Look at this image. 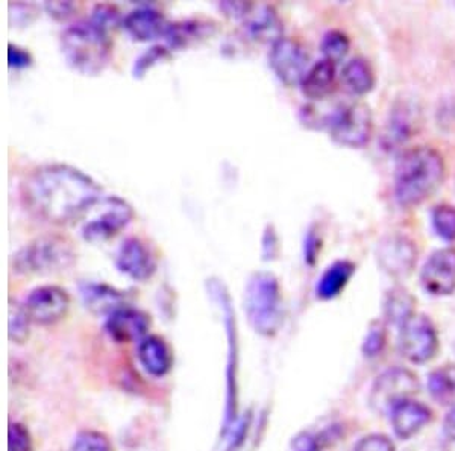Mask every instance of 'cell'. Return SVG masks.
Wrapping results in <instances>:
<instances>
[{
    "label": "cell",
    "mask_w": 455,
    "mask_h": 451,
    "mask_svg": "<svg viewBox=\"0 0 455 451\" xmlns=\"http://www.w3.org/2000/svg\"><path fill=\"white\" fill-rule=\"evenodd\" d=\"M242 25L248 36L257 42H267L274 44L276 40L283 38V23L274 6L267 4H254L249 2Z\"/></svg>",
    "instance_id": "cell-17"
},
{
    "label": "cell",
    "mask_w": 455,
    "mask_h": 451,
    "mask_svg": "<svg viewBox=\"0 0 455 451\" xmlns=\"http://www.w3.org/2000/svg\"><path fill=\"white\" fill-rule=\"evenodd\" d=\"M244 313L255 332L272 337L283 324V296L278 278L272 272L249 277L243 296Z\"/></svg>",
    "instance_id": "cell-4"
},
{
    "label": "cell",
    "mask_w": 455,
    "mask_h": 451,
    "mask_svg": "<svg viewBox=\"0 0 455 451\" xmlns=\"http://www.w3.org/2000/svg\"><path fill=\"white\" fill-rule=\"evenodd\" d=\"M326 128L332 141L347 148H363L371 141L373 117L368 105L362 102L339 105L332 109Z\"/></svg>",
    "instance_id": "cell-7"
},
{
    "label": "cell",
    "mask_w": 455,
    "mask_h": 451,
    "mask_svg": "<svg viewBox=\"0 0 455 451\" xmlns=\"http://www.w3.org/2000/svg\"><path fill=\"white\" fill-rule=\"evenodd\" d=\"M44 8L57 20H68L76 11V5L73 2H46Z\"/></svg>",
    "instance_id": "cell-41"
},
{
    "label": "cell",
    "mask_w": 455,
    "mask_h": 451,
    "mask_svg": "<svg viewBox=\"0 0 455 451\" xmlns=\"http://www.w3.org/2000/svg\"><path fill=\"white\" fill-rule=\"evenodd\" d=\"M433 227L442 239L448 242L455 240V207L452 205H437L433 210Z\"/></svg>",
    "instance_id": "cell-34"
},
{
    "label": "cell",
    "mask_w": 455,
    "mask_h": 451,
    "mask_svg": "<svg viewBox=\"0 0 455 451\" xmlns=\"http://www.w3.org/2000/svg\"><path fill=\"white\" fill-rule=\"evenodd\" d=\"M208 294L212 301L218 304L222 311L223 324L227 328L228 356L227 369V407H225V420H223V433H227L237 420V326H235V313H234L231 296L228 294L227 286L218 278H212L207 283Z\"/></svg>",
    "instance_id": "cell-6"
},
{
    "label": "cell",
    "mask_w": 455,
    "mask_h": 451,
    "mask_svg": "<svg viewBox=\"0 0 455 451\" xmlns=\"http://www.w3.org/2000/svg\"><path fill=\"white\" fill-rule=\"evenodd\" d=\"M341 79L351 93L363 96L373 89L375 72L368 60L352 58L351 61H347L341 70Z\"/></svg>",
    "instance_id": "cell-26"
},
{
    "label": "cell",
    "mask_w": 455,
    "mask_h": 451,
    "mask_svg": "<svg viewBox=\"0 0 455 451\" xmlns=\"http://www.w3.org/2000/svg\"><path fill=\"white\" fill-rule=\"evenodd\" d=\"M102 199V187L68 165H46L31 172L21 184V201L36 218L68 225L83 218Z\"/></svg>",
    "instance_id": "cell-1"
},
{
    "label": "cell",
    "mask_w": 455,
    "mask_h": 451,
    "mask_svg": "<svg viewBox=\"0 0 455 451\" xmlns=\"http://www.w3.org/2000/svg\"><path fill=\"white\" fill-rule=\"evenodd\" d=\"M76 251L68 238L44 234L21 246L11 259L17 274H57L72 268Z\"/></svg>",
    "instance_id": "cell-5"
},
{
    "label": "cell",
    "mask_w": 455,
    "mask_h": 451,
    "mask_svg": "<svg viewBox=\"0 0 455 451\" xmlns=\"http://www.w3.org/2000/svg\"><path fill=\"white\" fill-rule=\"evenodd\" d=\"M387 343V328L383 321H373L363 341L362 351L366 358H373L383 353Z\"/></svg>",
    "instance_id": "cell-31"
},
{
    "label": "cell",
    "mask_w": 455,
    "mask_h": 451,
    "mask_svg": "<svg viewBox=\"0 0 455 451\" xmlns=\"http://www.w3.org/2000/svg\"><path fill=\"white\" fill-rule=\"evenodd\" d=\"M88 20L93 21L96 27L102 28L104 31L108 32L111 28L119 25L120 12L116 6L100 4V5L94 6Z\"/></svg>",
    "instance_id": "cell-35"
},
{
    "label": "cell",
    "mask_w": 455,
    "mask_h": 451,
    "mask_svg": "<svg viewBox=\"0 0 455 451\" xmlns=\"http://www.w3.org/2000/svg\"><path fill=\"white\" fill-rule=\"evenodd\" d=\"M413 111L410 105L403 104L390 115L387 130L384 133V143L387 148L405 143V141L413 135L418 122Z\"/></svg>",
    "instance_id": "cell-27"
},
{
    "label": "cell",
    "mask_w": 455,
    "mask_h": 451,
    "mask_svg": "<svg viewBox=\"0 0 455 451\" xmlns=\"http://www.w3.org/2000/svg\"><path fill=\"white\" fill-rule=\"evenodd\" d=\"M336 62L322 58L321 61L310 66L300 83V89L306 98L311 101H323L336 87Z\"/></svg>",
    "instance_id": "cell-22"
},
{
    "label": "cell",
    "mask_w": 455,
    "mask_h": 451,
    "mask_svg": "<svg viewBox=\"0 0 455 451\" xmlns=\"http://www.w3.org/2000/svg\"><path fill=\"white\" fill-rule=\"evenodd\" d=\"M169 21L152 6L132 10L122 19V27L137 42H156L166 36Z\"/></svg>",
    "instance_id": "cell-18"
},
{
    "label": "cell",
    "mask_w": 455,
    "mask_h": 451,
    "mask_svg": "<svg viewBox=\"0 0 455 451\" xmlns=\"http://www.w3.org/2000/svg\"><path fill=\"white\" fill-rule=\"evenodd\" d=\"M399 351L409 362L422 365L439 353V334L425 315H414L399 327Z\"/></svg>",
    "instance_id": "cell-10"
},
{
    "label": "cell",
    "mask_w": 455,
    "mask_h": 451,
    "mask_svg": "<svg viewBox=\"0 0 455 451\" xmlns=\"http://www.w3.org/2000/svg\"><path fill=\"white\" fill-rule=\"evenodd\" d=\"M420 281L433 296H446L455 292V248L435 251L425 263Z\"/></svg>",
    "instance_id": "cell-15"
},
{
    "label": "cell",
    "mask_w": 455,
    "mask_h": 451,
    "mask_svg": "<svg viewBox=\"0 0 455 451\" xmlns=\"http://www.w3.org/2000/svg\"><path fill=\"white\" fill-rule=\"evenodd\" d=\"M308 52L295 38L283 36L270 47L269 62L276 78L287 87L300 85L308 72Z\"/></svg>",
    "instance_id": "cell-11"
},
{
    "label": "cell",
    "mask_w": 455,
    "mask_h": 451,
    "mask_svg": "<svg viewBox=\"0 0 455 451\" xmlns=\"http://www.w3.org/2000/svg\"><path fill=\"white\" fill-rule=\"evenodd\" d=\"M70 295L60 286L46 285L29 292L23 307L28 317L38 326H52L61 321L70 310Z\"/></svg>",
    "instance_id": "cell-12"
},
{
    "label": "cell",
    "mask_w": 455,
    "mask_h": 451,
    "mask_svg": "<svg viewBox=\"0 0 455 451\" xmlns=\"http://www.w3.org/2000/svg\"><path fill=\"white\" fill-rule=\"evenodd\" d=\"M248 4L249 2H231V0H227V2H222L219 8H220L222 12H225V16L240 21L242 17L244 16V12H246Z\"/></svg>",
    "instance_id": "cell-42"
},
{
    "label": "cell",
    "mask_w": 455,
    "mask_h": 451,
    "mask_svg": "<svg viewBox=\"0 0 455 451\" xmlns=\"http://www.w3.org/2000/svg\"><path fill=\"white\" fill-rule=\"evenodd\" d=\"M321 236L317 234V230L315 227H311L308 233H307L306 242H304V257H306L307 265H315V260L321 253Z\"/></svg>",
    "instance_id": "cell-39"
},
{
    "label": "cell",
    "mask_w": 455,
    "mask_h": 451,
    "mask_svg": "<svg viewBox=\"0 0 455 451\" xmlns=\"http://www.w3.org/2000/svg\"><path fill=\"white\" fill-rule=\"evenodd\" d=\"M8 66L11 68H28L32 66V55L27 49L10 44L8 46Z\"/></svg>",
    "instance_id": "cell-40"
},
{
    "label": "cell",
    "mask_w": 455,
    "mask_h": 451,
    "mask_svg": "<svg viewBox=\"0 0 455 451\" xmlns=\"http://www.w3.org/2000/svg\"><path fill=\"white\" fill-rule=\"evenodd\" d=\"M349 47H351V42H349L347 34L336 31V29L326 32L323 38H322L321 51L323 53V58L336 62V64L347 57Z\"/></svg>",
    "instance_id": "cell-30"
},
{
    "label": "cell",
    "mask_w": 455,
    "mask_h": 451,
    "mask_svg": "<svg viewBox=\"0 0 455 451\" xmlns=\"http://www.w3.org/2000/svg\"><path fill=\"white\" fill-rule=\"evenodd\" d=\"M137 358L141 366L152 377H164L173 366V351L164 337L150 334L146 336L137 348Z\"/></svg>",
    "instance_id": "cell-20"
},
{
    "label": "cell",
    "mask_w": 455,
    "mask_h": 451,
    "mask_svg": "<svg viewBox=\"0 0 455 451\" xmlns=\"http://www.w3.org/2000/svg\"><path fill=\"white\" fill-rule=\"evenodd\" d=\"M375 257L386 274L403 278L413 272L418 262V248L413 240L403 234H388L378 242Z\"/></svg>",
    "instance_id": "cell-13"
},
{
    "label": "cell",
    "mask_w": 455,
    "mask_h": 451,
    "mask_svg": "<svg viewBox=\"0 0 455 451\" xmlns=\"http://www.w3.org/2000/svg\"><path fill=\"white\" fill-rule=\"evenodd\" d=\"M214 25L212 21L202 19H187V20L175 21L167 28L166 42L172 49H181L192 43L199 42L205 36H212Z\"/></svg>",
    "instance_id": "cell-25"
},
{
    "label": "cell",
    "mask_w": 455,
    "mask_h": 451,
    "mask_svg": "<svg viewBox=\"0 0 455 451\" xmlns=\"http://www.w3.org/2000/svg\"><path fill=\"white\" fill-rule=\"evenodd\" d=\"M8 451H32L31 433L20 423H11L8 427Z\"/></svg>",
    "instance_id": "cell-36"
},
{
    "label": "cell",
    "mask_w": 455,
    "mask_h": 451,
    "mask_svg": "<svg viewBox=\"0 0 455 451\" xmlns=\"http://www.w3.org/2000/svg\"><path fill=\"white\" fill-rule=\"evenodd\" d=\"M84 306L98 317L108 318L113 311L126 306V295L107 283L87 281L79 286Z\"/></svg>",
    "instance_id": "cell-21"
},
{
    "label": "cell",
    "mask_w": 455,
    "mask_h": 451,
    "mask_svg": "<svg viewBox=\"0 0 455 451\" xmlns=\"http://www.w3.org/2000/svg\"><path fill=\"white\" fill-rule=\"evenodd\" d=\"M445 180V161L437 150L418 146L405 150L395 169V195L403 207L424 203Z\"/></svg>",
    "instance_id": "cell-2"
},
{
    "label": "cell",
    "mask_w": 455,
    "mask_h": 451,
    "mask_svg": "<svg viewBox=\"0 0 455 451\" xmlns=\"http://www.w3.org/2000/svg\"><path fill=\"white\" fill-rule=\"evenodd\" d=\"M62 57L75 72L94 77L104 72L113 53L108 32L92 20H81L66 28L61 34Z\"/></svg>",
    "instance_id": "cell-3"
},
{
    "label": "cell",
    "mask_w": 455,
    "mask_h": 451,
    "mask_svg": "<svg viewBox=\"0 0 455 451\" xmlns=\"http://www.w3.org/2000/svg\"><path fill=\"white\" fill-rule=\"evenodd\" d=\"M116 266L120 274L126 275L131 280L145 283L156 274V260L143 240L128 238L117 249Z\"/></svg>",
    "instance_id": "cell-14"
},
{
    "label": "cell",
    "mask_w": 455,
    "mask_h": 451,
    "mask_svg": "<svg viewBox=\"0 0 455 451\" xmlns=\"http://www.w3.org/2000/svg\"><path fill=\"white\" fill-rule=\"evenodd\" d=\"M135 213L130 203L119 197H107L100 199L98 214L85 221L81 236L90 244H102L113 239L122 230L126 229Z\"/></svg>",
    "instance_id": "cell-9"
},
{
    "label": "cell",
    "mask_w": 455,
    "mask_h": 451,
    "mask_svg": "<svg viewBox=\"0 0 455 451\" xmlns=\"http://www.w3.org/2000/svg\"><path fill=\"white\" fill-rule=\"evenodd\" d=\"M390 420L395 435L401 439H410L433 421V410L420 401L407 399L392 410Z\"/></svg>",
    "instance_id": "cell-19"
},
{
    "label": "cell",
    "mask_w": 455,
    "mask_h": 451,
    "mask_svg": "<svg viewBox=\"0 0 455 451\" xmlns=\"http://www.w3.org/2000/svg\"><path fill=\"white\" fill-rule=\"evenodd\" d=\"M261 254L263 259L274 260L280 254V239L274 225H267L264 230L263 239H261Z\"/></svg>",
    "instance_id": "cell-38"
},
{
    "label": "cell",
    "mask_w": 455,
    "mask_h": 451,
    "mask_svg": "<svg viewBox=\"0 0 455 451\" xmlns=\"http://www.w3.org/2000/svg\"><path fill=\"white\" fill-rule=\"evenodd\" d=\"M8 336L14 343H25L29 337V324L31 319L28 317L23 304L10 302L8 310Z\"/></svg>",
    "instance_id": "cell-29"
},
{
    "label": "cell",
    "mask_w": 455,
    "mask_h": 451,
    "mask_svg": "<svg viewBox=\"0 0 455 451\" xmlns=\"http://www.w3.org/2000/svg\"><path fill=\"white\" fill-rule=\"evenodd\" d=\"M416 315V298L403 286H394L388 289L383 300L384 321L390 326H398L409 321Z\"/></svg>",
    "instance_id": "cell-23"
},
{
    "label": "cell",
    "mask_w": 455,
    "mask_h": 451,
    "mask_svg": "<svg viewBox=\"0 0 455 451\" xmlns=\"http://www.w3.org/2000/svg\"><path fill=\"white\" fill-rule=\"evenodd\" d=\"M443 431H445L446 438L451 441H455V407H452L450 414L446 415L443 421Z\"/></svg>",
    "instance_id": "cell-43"
},
{
    "label": "cell",
    "mask_w": 455,
    "mask_h": 451,
    "mask_svg": "<svg viewBox=\"0 0 455 451\" xmlns=\"http://www.w3.org/2000/svg\"><path fill=\"white\" fill-rule=\"evenodd\" d=\"M352 451H395V444L386 435H369L362 438Z\"/></svg>",
    "instance_id": "cell-37"
},
{
    "label": "cell",
    "mask_w": 455,
    "mask_h": 451,
    "mask_svg": "<svg viewBox=\"0 0 455 451\" xmlns=\"http://www.w3.org/2000/svg\"><path fill=\"white\" fill-rule=\"evenodd\" d=\"M419 390L418 375L411 369L396 366L378 375L369 395V403L379 415H390L396 406L413 399Z\"/></svg>",
    "instance_id": "cell-8"
},
{
    "label": "cell",
    "mask_w": 455,
    "mask_h": 451,
    "mask_svg": "<svg viewBox=\"0 0 455 451\" xmlns=\"http://www.w3.org/2000/svg\"><path fill=\"white\" fill-rule=\"evenodd\" d=\"M355 274V265L349 260H337L326 268L315 286V294L321 300H332L345 291L352 275Z\"/></svg>",
    "instance_id": "cell-24"
},
{
    "label": "cell",
    "mask_w": 455,
    "mask_h": 451,
    "mask_svg": "<svg viewBox=\"0 0 455 451\" xmlns=\"http://www.w3.org/2000/svg\"><path fill=\"white\" fill-rule=\"evenodd\" d=\"M72 451H113V444L102 431H83L75 438Z\"/></svg>",
    "instance_id": "cell-33"
},
{
    "label": "cell",
    "mask_w": 455,
    "mask_h": 451,
    "mask_svg": "<svg viewBox=\"0 0 455 451\" xmlns=\"http://www.w3.org/2000/svg\"><path fill=\"white\" fill-rule=\"evenodd\" d=\"M169 58H171V51L167 46L156 44V46L146 49L145 52L135 60L134 66H132L134 78H143L150 68H156V64L166 61Z\"/></svg>",
    "instance_id": "cell-32"
},
{
    "label": "cell",
    "mask_w": 455,
    "mask_h": 451,
    "mask_svg": "<svg viewBox=\"0 0 455 451\" xmlns=\"http://www.w3.org/2000/svg\"><path fill=\"white\" fill-rule=\"evenodd\" d=\"M150 328V318L140 309L126 304L105 321V332L117 343L141 342Z\"/></svg>",
    "instance_id": "cell-16"
},
{
    "label": "cell",
    "mask_w": 455,
    "mask_h": 451,
    "mask_svg": "<svg viewBox=\"0 0 455 451\" xmlns=\"http://www.w3.org/2000/svg\"><path fill=\"white\" fill-rule=\"evenodd\" d=\"M428 390L437 403L455 407V365H443L429 374Z\"/></svg>",
    "instance_id": "cell-28"
}]
</instances>
